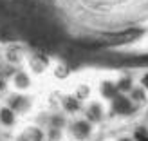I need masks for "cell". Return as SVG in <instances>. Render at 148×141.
I'll use <instances>...</instances> for the list:
<instances>
[{"instance_id":"obj_1","label":"cell","mask_w":148,"mask_h":141,"mask_svg":"<svg viewBox=\"0 0 148 141\" xmlns=\"http://www.w3.org/2000/svg\"><path fill=\"white\" fill-rule=\"evenodd\" d=\"M9 83H11V89L14 92H22L25 94L33 85V80L29 76V72L24 71V69H14L13 74L9 76Z\"/></svg>"},{"instance_id":"obj_2","label":"cell","mask_w":148,"mask_h":141,"mask_svg":"<svg viewBox=\"0 0 148 141\" xmlns=\"http://www.w3.org/2000/svg\"><path fill=\"white\" fill-rule=\"evenodd\" d=\"M4 103H7V105H9L18 116H22L25 110H29V107H31L29 96L27 94H22V92H9V94L5 96Z\"/></svg>"},{"instance_id":"obj_3","label":"cell","mask_w":148,"mask_h":141,"mask_svg":"<svg viewBox=\"0 0 148 141\" xmlns=\"http://www.w3.org/2000/svg\"><path fill=\"white\" fill-rule=\"evenodd\" d=\"M24 58H25V53L20 45H7L2 53V62L13 69H18L16 65H20Z\"/></svg>"},{"instance_id":"obj_4","label":"cell","mask_w":148,"mask_h":141,"mask_svg":"<svg viewBox=\"0 0 148 141\" xmlns=\"http://www.w3.org/2000/svg\"><path fill=\"white\" fill-rule=\"evenodd\" d=\"M18 123V114L7 105V103L0 101V127L4 129H14Z\"/></svg>"},{"instance_id":"obj_5","label":"cell","mask_w":148,"mask_h":141,"mask_svg":"<svg viewBox=\"0 0 148 141\" xmlns=\"http://www.w3.org/2000/svg\"><path fill=\"white\" fill-rule=\"evenodd\" d=\"M90 132H92V123L90 121L78 120V121L72 123V136L76 138V139H79V141L87 139L88 136H90Z\"/></svg>"},{"instance_id":"obj_6","label":"cell","mask_w":148,"mask_h":141,"mask_svg":"<svg viewBox=\"0 0 148 141\" xmlns=\"http://www.w3.org/2000/svg\"><path fill=\"white\" fill-rule=\"evenodd\" d=\"M29 67L33 72H43L45 69H49V58L43 53H33L29 56Z\"/></svg>"},{"instance_id":"obj_7","label":"cell","mask_w":148,"mask_h":141,"mask_svg":"<svg viewBox=\"0 0 148 141\" xmlns=\"http://www.w3.org/2000/svg\"><path fill=\"white\" fill-rule=\"evenodd\" d=\"M112 110L117 114H130L134 110V107H132V101L125 94H117L112 100Z\"/></svg>"},{"instance_id":"obj_8","label":"cell","mask_w":148,"mask_h":141,"mask_svg":"<svg viewBox=\"0 0 148 141\" xmlns=\"http://www.w3.org/2000/svg\"><path fill=\"white\" fill-rule=\"evenodd\" d=\"M20 141H43V130L36 125H27L20 132Z\"/></svg>"},{"instance_id":"obj_9","label":"cell","mask_w":148,"mask_h":141,"mask_svg":"<svg viewBox=\"0 0 148 141\" xmlns=\"http://www.w3.org/2000/svg\"><path fill=\"white\" fill-rule=\"evenodd\" d=\"M62 107H63L65 112L76 114V112L81 110V101L72 94H65V96H62Z\"/></svg>"},{"instance_id":"obj_10","label":"cell","mask_w":148,"mask_h":141,"mask_svg":"<svg viewBox=\"0 0 148 141\" xmlns=\"http://www.w3.org/2000/svg\"><path fill=\"white\" fill-rule=\"evenodd\" d=\"M101 118H103V109H101V105H99V103H92V105L87 109V121L98 123Z\"/></svg>"},{"instance_id":"obj_11","label":"cell","mask_w":148,"mask_h":141,"mask_svg":"<svg viewBox=\"0 0 148 141\" xmlns=\"http://www.w3.org/2000/svg\"><path fill=\"white\" fill-rule=\"evenodd\" d=\"M101 94L105 96V98H110L114 100L117 94H119V91H117V87L114 83H110V81H105V83L101 85Z\"/></svg>"},{"instance_id":"obj_12","label":"cell","mask_w":148,"mask_h":141,"mask_svg":"<svg viewBox=\"0 0 148 141\" xmlns=\"http://www.w3.org/2000/svg\"><path fill=\"white\" fill-rule=\"evenodd\" d=\"M53 72H54V76H56V78L63 80V78H67L69 74H71V69H69V65H67V63H58L56 67H53Z\"/></svg>"},{"instance_id":"obj_13","label":"cell","mask_w":148,"mask_h":141,"mask_svg":"<svg viewBox=\"0 0 148 141\" xmlns=\"http://www.w3.org/2000/svg\"><path fill=\"white\" fill-rule=\"evenodd\" d=\"M9 89H11V83H9V78L0 74V100H5V96L9 94Z\"/></svg>"},{"instance_id":"obj_14","label":"cell","mask_w":148,"mask_h":141,"mask_svg":"<svg viewBox=\"0 0 148 141\" xmlns=\"http://www.w3.org/2000/svg\"><path fill=\"white\" fill-rule=\"evenodd\" d=\"M116 87H117V91H119V94H123L125 91H128V89L132 87V83H130L128 78H123V80H119V83H117Z\"/></svg>"},{"instance_id":"obj_15","label":"cell","mask_w":148,"mask_h":141,"mask_svg":"<svg viewBox=\"0 0 148 141\" xmlns=\"http://www.w3.org/2000/svg\"><path fill=\"white\" fill-rule=\"evenodd\" d=\"M134 136H136V141H148V132H146V129H143V127H139V129L134 132Z\"/></svg>"},{"instance_id":"obj_16","label":"cell","mask_w":148,"mask_h":141,"mask_svg":"<svg viewBox=\"0 0 148 141\" xmlns=\"http://www.w3.org/2000/svg\"><path fill=\"white\" fill-rule=\"evenodd\" d=\"M134 98L141 100V98H143V92H141V91H134Z\"/></svg>"},{"instance_id":"obj_17","label":"cell","mask_w":148,"mask_h":141,"mask_svg":"<svg viewBox=\"0 0 148 141\" xmlns=\"http://www.w3.org/2000/svg\"><path fill=\"white\" fill-rule=\"evenodd\" d=\"M143 85H145V87H146V89H148V74H146V76H145V78H143Z\"/></svg>"},{"instance_id":"obj_18","label":"cell","mask_w":148,"mask_h":141,"mask_svg":"<svg viewBox=\"0 0 148 141\" xmlns=\"http://www.w3.org/2000/svg\"><path fill=\"white\" fill-rule=\"evenodd\" d=\"M119 141H130V139H127V138H123V139H119Z\"/></svg>"}]
</instances>
